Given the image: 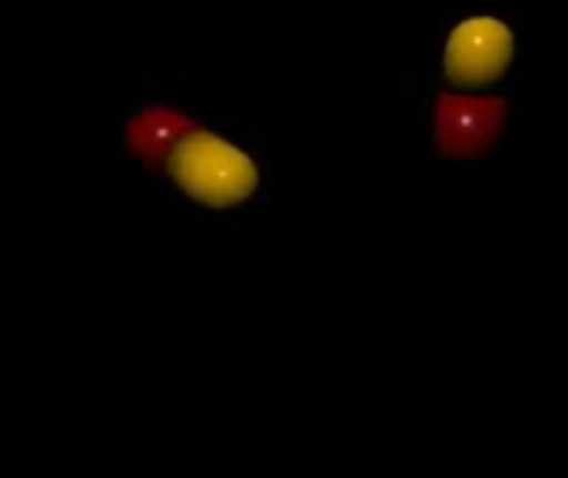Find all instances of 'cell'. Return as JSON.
Here are the masks:
<instances>
[{
  "instance_id": "2",
  "label": "cell",
  "mask_w": 568,
  "mask_h": 478,
  "mask_svg": "<svg viewBox=\"0 0 568 478\" xmlns=\"http://www.w3.org/2000/svg\"><path fill=\"white\" fill-rule=\"evenodd\" d=\"M513 30L496 17H473L459 23L446 43V73L459 87L493 83L513 60Z\"/></svg>"
},
{
  "instance_id": "1",
  "label": "cell",
  "mask_w": 568,
  "mask_h": 478,
  "mask_svg": "<svg viewBox=\"0 0 568 478\" xmlns=\"http://www.w3.org/2000/svg\"><path fill=\"white\" fill-rule=\"evenodd\" d=\"M170 173L186 196L216 210L243 203L260 183V170L250 153L206 130H193L176 143L170 153Z\"/></svg>"
},
{
  "instance_id": "3",
  "label": "cell",
  "mask_w": 568,
  "mask_h": 478,
  "mask_svg": "<svg viewBox=\"0 0 568 478\" xmlns=\"http://www.w3.org/2000/svg\"><path fill=\"white\" fill-rule=\"evenodd\" d=\"M503 123V100L443 96L436 106V143L449 156H473L486 150Z\"/></svg>"
},
{
  "instance_id": "4",
  "label": "cell",
  "mask_w": 568,
  "mask_h": 478,
  "mask_svg": "<svg viewBox=\"0 0 568 478\" xmlns=\"http://www.w3.org/2000/svg\"><path fill=\"white\" fill-rule=\"evenodd\" d=\"M193 123L183 116V113H173L166 106H146L140 110L133 120H130V130H126V143L130 150L146 163H160L163 153L180 140V133H186Z\"/></svg>"
}]
</instances>
